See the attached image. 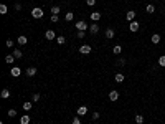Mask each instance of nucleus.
Listing matches in <instances>:
<instances>
[{"label":"nucleus","mask_w":165,"mask_h":124,"mask_svg":"<svg viewBox=\"0 0 165 124\" xmlns=\"http://www.w3.org/2000/svg\"><path fill=\"white\" fill-rule=\"evenodd\" d=\"M43 13H45V12H43L40 7H35L33 10H32V17H33V18H41V17H43Z\"/></svg>","instance_id":"obj_1"},{"label":"nucleus","mask_w":165,"mask_h":124,"mask_svg":"<svg viewBox=\"0 0 165 124\" xmlns=\"http://www.w3.org/2000/svg\"><path fill=\"white\" fill-rule=\"evenodd\" d=\"M89 28V26H88V23H86V22H78V23H76V30H78V32H86V30Z\"/></svg>","instance_id":"obj_2"},{"label":"nucleus","mask_w":165,"mask_h":124,"mask_svg":"<svg viewBox=\"0 0 165 124\" xmlns=\"http://www.w3.org/2000/svg\"><path fill=\"white\" fill-rule=\"evenodd\" d=\"M139 28H140L139 22H135V20H134V22H131V23H129V30H131L132 33H135V32H137V30H139Z\"/></svg>","instance_id":"obj_3"},{"label":"nucleus","mask_w":165,"mask_h":124,"mask_svg":"<svg viewBox=\"0 0 165 124\" xmlns=\"http://www.w3.org/2000/svg\"><path fill=\"white\" fill-rule=\"evenodd\" d=\"M91 51H92V48L89 46V45H83V46H79V53H81V55H89Z\"/></svg>","instance_id":"obj_4"},{"label":"nucleus","mask_w":165,"mask_h":124,"mask_svg":"<svg viewBox=\"0 0 165 124\" xmlns=\"http://www.w3.org/2000/svg\"><path fill=\"white\" fill-rule=\"evenodd\" d=\"M109 99L112 101V103H116V101L119 99V91L117 89H112V91L109 93Z\"/></svg>","instance_id":"obj_5"},{"label":"nucleus","mask_w":165,"mask_h":124,"mask_svg":"<svg viewBox=\"0 0 165 124\" xmlns=\"http://www.w3.org/2000/svg\"><path fill=\"white\" fill-rule=\"evenodd\" d=\"M89 33H91V35H97V33H99V25H97V23L89 25Z\"/></svg>","instance_id":"obj_6"},{"label":"nucleus","mask_w":165,"mask_h":124,"mask_svg":"<svg viewBox=\"0 0 165 124\" xmlns=\"http://www.w3.org/2000/svg\"><path fill=\"white\" fill-rule=\"evenodd\" d=\"M126 20L129 22V23L134 22V20H135V12H134V10H129V12L126 13Z\"/></svg>","instance_id":"obj_7"},{"label":"nucleus","mask_w":165,"mask_h":124,"mask_svg":"<svg viewBox=\"0 0 165 124\" xmlns=\"http://www.w3.org/2000/svg\"><path fill=\"white\" fill-rule=\"evenodd\" d=\"M45 38L51 42V40L56 38V35H55V32H53V30H46V32H45Z\"/></svg>","instance_id":"obj_8"},{"label":"nucleus","mask_w":165,"mask_h":124,"mask_svg":"<svg viewBox=\"0 0 165 124\" xmlns=\"http://www.w3.org/2000/svg\"><path fill=\"white\" fill-rule=\"evenodd\" d=\"M104 35H106V38H107V40H111V38H114V37H116V32H114L112 28H107V30L104 32Z\"/></svg>","instance_id":"obj_9"},{"label":"nucleus","mask_w":165,"mask_h":124,"mask_svg":"<svg viewBox=\"0 0 165 124\" xmlns=\"http://www.w3.org/2000/svg\"><path fill=\"white\" fill-rule=\"evenodd\" d=\"M0 96H2L3 99H8V98H10V89H8V88H3L2 93H0Z\"/></svg>","instance_id":"obj_10"},{"label":"nucleus","mask_w":165,"mask_h":124,"mask_svg":"<svg viewBox=\"0 0 165 124\" xmlns=\"http://www.w3.org/2000/svg\"><path fill=\"white\" fill-rule=\"evenodd\" d=\"M26 42H28V38H26L25 35H20V37L17 38V43H18V45H26Z\"/></svg>","instance_id":"obj_11"},{"label":"nucleus","mask_w":165,"mask_h":124,"mask_svg":"<svg viewBox=\"0 0 165 124\" xmlns=\"http://www.w3.org/2000/svg\"><path fill=\"white\" fill-rule=\"evenodd\" d=\"M150 42H152L154 45H157V43H160V35H159V33H154L152 37H150Z\"/></svg>","instance_id":"obj_12"},{"label":"nucleus","mask_w":165,"mask_h":124,"mask_svg":"<svg viewBox=\"0 0 165 124\" xmlns=\"http://www.w3.org/2000/svg\"><path fill=\"white\" fill-rule=\"evenodd\" d=\"M86 113H88V108H86V106H79V108H78V116H84Z\"/></svg>","instance_id":"obj_13"},{"label":"nucleus","mask_w":165,"mask_h":124,"mask_svg":"<svg viewBox=\"0 0 165 124\" xmlns=\"http://www.w3.org/2000/svg\"><path fill=\"white\" fill-rule=\"evenodd\" d=\"M91 20H92V22L101 20V13H99V12H92V13H91Z\"/></svg>","instance_id":"obj_14"},{"label":"nucleus","mask_w":165,"mask_h":124,"mask_svg":"<svg viewBox=\"0 0 165 124\" xmlns=\"http://www.w3.org/2000/svg\"><path fill=\"white\" fill-rule=\"evenodd\" d=\"M37 74V68H33V66H30L28 70H26V76H35Z\"/></svg>","instance_id":"obj_15"},{"label":"nucleus","mask_w":165,"mask_h":124,"mask_svg":"<svg viewBox=\"0 0 165 124\" xmlns=\"http://www.w3.org/2000/svg\"><path fill=\"white\" fill-rule=\"evenodd\" d=\"M20 73H21V70L18 68V66H15V68H12V76H20Z\"/></svg>","instance_id":"obj_16"},{"label":"nucleus","mask_w":165,"mask_h":124,"mask_svg":"<svg viewBox=\"0 0 165 124\" xmlns=\"http://www.w3.org/2000/svg\"><path fill=\"white\" fill-rule=\"evenodd\" d=\"M12 55H13V56H15V58H17V60H20V58H21V56H23V51H21V50H13V53H12Z\"/></svg>","instance_id":"obj_17"},{"label":"nucleus","mask_w":165,"mask_h":124,"mask_svg":"<svg viewBox=\"0 0 165 124\" xmlns=\"http://www.w3.org/2000/svg\"><path fill=\"white\" fill-rule=\"evenodd\" d=\"M112 53H114V55H121V53H122V46L121 45H116L112 48Z\"/></svg>","instance_id":"obj_18"},{"label":"nucleus","mask_w":165,"mask_h":124,"mask_svg":"<svg viewBox=\"0 0 165 124\" xmlns=\"http://www.w3.org/2000/svg\"><path fill=\"white\" fill-rule=\"evenodd\" d=\"M134 119H135L137 124H144V116H142V114H135V118H134Z\"/></svg>","instance_id":"obj_19"},{"label":"nucleus","mask_w":165,"mask_h":124,"mask_svg":"<svg viewBox=\"0 0 165 124\" xmlns=\"http://www.w3.org/2000/svg\"><path fill=\"white\" fill-rule=\"evenodd\" d=\"M145 12L147 13H155V7L152 5V3H149V5L145 7Z\"/></svg>","instance_id":"obj_20"},{"label":"nucleus","mask_w":165,"mask_h":124,"mask_svg":"<svg viewBox=\"0 0 165 124\" xmlns=\"http://www.w3.org/2000/svg\"><path fill=\"white\" fill-rule=\"evenodd\" d=\"M15 60H17V58H15V56H13V55H7V56H5V61H7L8 65H12V63H13V61H15Z\"/></svg>","instance_id":"obj_21"},{"label":"nucleus","mask_w":165,"mask_h":124,"mask_svg":"<svg viewBox=\"0 0 165 124\" xmlns=\"http://www.w3.org/2000/svg\"><path fill=\"white\" fill-rule=\"evenodd\" d=\"M20 124H30V116H21L20 118Z\"/></svg>","instance_id":"obj_22"},{"label":"nucleus","mask_w":165,"mask_h":124,"mask_svg":"<svg viewBox=\"0 0 165 124\" xmlns=\"http://www.w3.org/2000/svg\"><path fill=\"white\" fill-rule=\"evenodd\" d=\"M114 78H116V81H117V83H122V81H124V74H122V73H116Z\"/></svg>","instance_id":"obj_23"},{"label":"nucleus","mask_w":165,"mask_h":124,"mask_svg":"<svg viewBox=\"0 0 165 124\" xmlns=\"http://www.w3.org/2000/svg\"><path fill=\"white\" fill-rule=\"evenodd\" d=\"M32 108H33V103H23V109H25V111H32Z\"/></svg>","instance_id":"obj_24"},{"label":"nucleus","mask_w":165,"mask_h":124,"mask_svg":"<svg viewBox=\"0 0 165 124\" xmlns=\"http://www.w3.org/2000/svg\"><path fill=\"white\" fill-rule=\"evenodd\" d=\"M60 12H61V8L58 7V5H55V7H51V13H53V15H58V13H60Z\"/></svg>","instance_id":"obj_25"},{"label":"nucleus","mask_w":165,"mask_h":124,"mask_svg":"<svg viewBox=\"0 0 165 124\" xmlns=\"http://www.w3.org/2000/svg\"><path fill=\"white\" fill-rule=\"evenodd\" d=\"M7 12H8V8H7V5H5V3H2V5H0V13H2V15H5Z\"/></svg>","instance_id":"obj_26"},{"label":"nucleus","mask_w":165,"mask_h":124,"mask_svg":"<svg viewBox=\"0 0 165 124\" xmlns=\"http://www.w3.org/2000/svg\"><path fill=\"white\" fill-rule=\"evenodd\" d=\"M64 18H66V22H71V20H73V18H74V15H73V12H68V13H66V17H64Z\"/></svg>","instance_id":"obj_27"},{"label":"nucleus","mask_w":165,"mask_h":124,"mask_svg":"<svg viewBox=\"0 0 165 124\" xmlns=\"http://www.w3.org/2000/svg\"><path fill=\"white\" fill-rule=\"evenodd\" d=\"M56 42H58V45H64L66 38H64V37H56Z\"/></svg>","instance_id":"obj_28"},{"label":"nucleus","mask_w":165,"mask_h":124,"mask_svg":"<svg viewBox=\"0 0 165 124\" xmlns=\"http://www.w3.org/2000/svg\"><path fill=\"white\" fill-rule=\"evenodd\" d=\"M159 66H165V55H162L159 58Z\"/></svg>","instance_id":"obj_29"},{"label":"nucleus","mask_w":165,"mask_h":124,"mask_svg":"<svg viewBox=\"0 0 165 124\" xmlns=\"http://www.w3.org/2000/svg\"><path fill=\"white\" fill-rule=\"evenodd\" d=\"M8 116H10V118H15V116H17V109H8Z\"/></svg>","instance_id":"obj_30"},{"label":"nucleus","mask_w":165,"mask_h":124,"mask_svg":"<svg viewBox=\"0 0 165 124\" xmlns=\"http://www.w3.org/2000/svg\"><path fill=\"white\" fill-rule=\"evenodd\" d=\"M32 101H33V103H37V101H40V94H38V93H35V94L32 96Z\"/></svg>","instance_id":"obj_31"},{"label":"nucleus","mask_w":165,"mask_h":124,"mask_svg":"<svg viewBox=\"0 0 165 124\" xmlns=\"http://www.w3.org/2000/svg\"><path fill=\"white\" fill-rule=\"evenodd\" d=\"M117 66H126V58H119V61H117Z\"/></svg>","instance_id":"obj_32"},{"label":"nucleus","mask_w":165,"mask_h":124,"mask_svg":"<svg viewBox=\"0 0 165 124\" xmlns=\"http://www.w3.org/2000/svg\"><path fill=\"white\" fill-rule=\"evenodd\" d=\"M99 118H101V114L97 113V111H94V113H92V119H94V121H97Z\"/></svg>","instance_id":"obj_33"},{"label":"nucleus","mask_w":165,"mask_h":124,"mask_svg":"<svg viewBox=\"0 0 165 124\" xmlns=\"http://www.w3.org/2000/svg\"><path fill=\"white\" fill-rule=\"evenodd\" d=\"M71 124H81V119H79L78 116H76V118H73V121H71Z\"/></svg>","instance_id":"obj_34"},{"label":"nucleus","mask_w":165,"mask_h":124,"mask_svg":"<svg viewBox=\"0 0 165 124\" xmlns=\"http://www.w3.org/2000/svg\"><path fill=\"white\" fill-rule=\"evenodd\" d=\"M13 45H15V42H13V40H10V38H8V40H7V46H8V48H12Z\"/></svg>","instance_id":"obj_35"},{"label":"nucleus","mask_w":165,"mask_h":124,"mask_svg":"<svg viewBox=\"0 0 165 124\" xmlns=\"http://www.w3.org/2000/svg\"><path fill=\"white\" fill-rule=\"evenodd\" d=\"M76 37H78V38H84V37H86V32H78Z\"/></svg>","instance_id":"obj_36"},{"label":"nucleus","mask_w":165,"mask_h":124,"mask_svg":"<svg viewBox=\"0 0 165 124\" xmlns=\"http://www.w3.org/2000/svg\"><path fill=\"white\" fill-rule=\"evenodd\" d=\"M86 3L89 7H92V5H96V0H86Z\"/></svg>","instance_id":"obj_37"},{"label":"nucleus","mask_w":165,"mask_h":124,"mask_svg":"<svg viewBox=\"0 0 165 124\" xmlns=\"http://www.w3.org/2000/svg\"><path fill=\"white\" fill-rule=\"evenodd\" d=\"M50 20L53 22V23H56V22L60 20V18H58V15H51V18H50Z\"/></svg>","instance_id":"obj_38"},{"label":"nucleus","mask_w":165,"mask_h":124,"mask_svg":"<svg viewBox=\"0 0 165 124\" xmlns=\"http://www.w3.org/2000/svg\"><path fill=\"white\" fill-rule=\"evenodd\" d=\"M15 10H21V5H20V3H15Z\"/></svg>","instance_id":"obj_39"}]
</instances>
